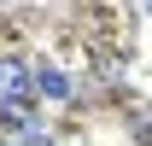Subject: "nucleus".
<instances>
[{"label":"nucleus","instance_id":"nucleus-1","mask_svg":"<svg viewBox=\"0 0 152 146\" xmlns=\"http://www.w3.org/2000/svg\"><path fill=\"white\" fill-rule=\"evenodd\" d=\"M29 88H35V70L23 58H0V99H23Z\"/></svg>","mask_w":152,"mask_h":146},{"label":"nucleus","instance_id":"nucleus-2","mask_svg":"<svg viewBox=\"0 0 152 146\" xmlns=\"http://www.w3.org/2000/svg\"><path fill=\"white\" fill-rule=\"evenodd\" d=\"M35 93H41V99H58V105H64V99H70V76L47 64V70H35Z\"/></svg>","mask_w":152,"mask_h":146},{"label":"nucleus","instance_id":"nucleus-3","mask_svg":"<svg viewBox=\"0 0 152 146\" xmlns=\"http://www.w3.org/2000/svg\"><path fill=\"white\" fill-rule=\"evenodd\" d=\"M12 140H18V146H53V134H47V128H41V123H29V128H23V134H12Z\"/></svg>","mask_w":152,"mask_h":146},{"label":"nucleus","instance_id":"nucleus-4","mask_svg":"<svg viewBox=\"0 0 152 146\" xmlns=\"http://www.w3.org/2000/svg\"><path fill=\"white\" fill-rule=\"evenodd\" d=\"M146 12H152V0H146Z\"/></svg>","mask_w":152,"mask_h":146}]
</instances>
